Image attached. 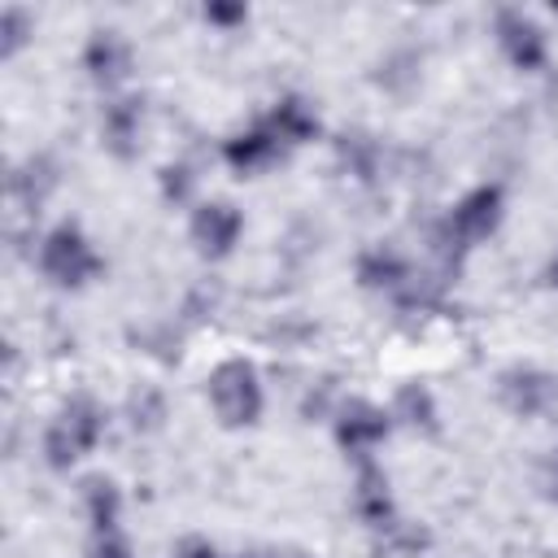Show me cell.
I'll list each match as a JSON object with an SVG mask.
<instances>
[{
    "label": "cell",
    "instance_id": "ba28073f",
    "mask_svg": "<svg viewBox=\"0 0 558 558\" xmlns=\"http://www.w3.org/2000/svg\"><path fill=\"white\" fill-rule=\"evenodd\" d=\"M506 401L519 414H536V410H545L554 401V384L545 375H536V371H514V375H506Z\"/></svg>",
    "mask_w": 558,
    "mask_h": 558
},
{
    "label": "cell",
    "instance_id": "7c38bea8",
    "mask_svg": "<svg viewBox=\"0 0 558 558\" xmlns=\"http://www.w3.org/2000/svg\"><path fill=\"white\" fill-rule=\"evenodd\" d=\"M270 131H275V140L283 144H301V140H310L314 135V113L301 105V100H283L275 113H270Z\"/></svg>",
    "mask_w": 558,
    "mask_h": 558
},
{
    "label": "cell",
    "instance_id": "6da1fadb",
    "mask_svg": "<svg viewBox=\"0 0 558 558\" xmlns=\"http://www.w3.org/2000/svg\"><path fill=\"white\" fill-rule=\"evenodd\" d=\"M209 397H214V410L222 423L240 427V423H253L257 410H262V388H257V375L248 362H222L214 375H209Z\"/></svg>",
    "mask_w": 558,
    "mask_h": 558
},
{
    "label": "cell",
    "instance_id": "e0dca14e",
    "mask_svg": "<svg viewBox=\"0 0 558 558\" xmlns=\"http://www.w3.org/2000/svg\"><path fill=\"white\" fill-rule=\"evenodd\" d=\"M87 558H131V554H126V541H122V536H113V532H96V545H92Z\"/></svg>",
    "mask_w": 558,
    "mask_h": 558
},
{
    "label": "cell",
    "instance_id": "9a60e30c",
    "mask_svg": "<svg viewBox=\"0 0 558 558\" xmlns=\"http://www.w3.org/2000/svg\"><path fill=\"white\" fill-rule=\"evenodd\" d=\"M362 279L371 288H392L397 279H405V266L392 257V253H366L362 257Z\"/></svg>",
    "mask_w": 558,
    "mask_h": 558
},
{
    "label": "cell",
    "instance_id": "2e32d148",
    "mask_svg": "<svg viewBox=\"0 0 558 558\" xmlns=\"http://www.w3.org/2000/svg\"><path fill=\"white\" fill-rule=\"evenodd\" d=\"M0 35H4V57H9V52H17V48H22V39H26V13L4 9V17H0Z\"/></svg>",
    "mask_w": 558,
    "mask_h": 558
},
{
    "label": "cell",
    "instance_id": "30bf717a",
    "mask_svg": "<svg viewBox=\"0 0 558 558\" xmlns=\"http://www.w3.org/2000/svg\"><path fill=\"white\" fill-rule=\"evenodd\" d=\"M275 153H279V140H275V131H270V126L248 131V135H235V140L227 144V161H231V166H240V170L266 166V161H275Z\"/></svg>",
    "mask_w": 558,
    "mask_h": 558
},
{
    "label": "cell",
    "instance_id": "8fae6325",
    "mask_svg": "<svg viewBox=\"0 0 558 558\" xmlns=\"http://www.w3.org/2000/svg\"><path fill=\"white\" fill-rule=\"evenodd\" d=\"M135 131H140V100H118L109 113H105V140H109V148L113 153H131L135 144Z\"/></svg>",
    "mask_w": 558,
    "mask_h": 558
},
{
    "label": "cell",
    "instance_id": "52a82bcc",
    "mask_svg": "<svg viewBox=\"0 0 558 558\" xmlns=\"http://www.w3.org/2000/svg\"><path fill=\"white\" fill-rule=\"evenodd\" d=\"M87 70H92L100 83H118V78L131 70V48H126L113 31H100V35L87 44Z\"/></svg>",
    "mask_w": 558,
    "mask_h": 558
},
{
    "label": "cell",
    "instance_id": "8992f818",
    "mask_svg": "<svg viewBox=\"0 0 558 558\" xmlns=\"http://www.w3.org/2000/svg\"><path fill=\"white\" fill-rule=\"evenodd\" d=\"M497 35H501V48L510 52L514 65L523 70H536L545 61V35L536 22H527L523 13H501L497 17Z\"/></svg>",
    "mask_w": 558,
    "mask_h": 558
},
{
    "label": "cell",
    "instance_id": "4fadbf2b",
    "mask_svg": "<svg viewBox=\"0 0 558 558\" xmlns=\"http://www.w3.org/2000/svg\"><path fill=\"white\" fill-rule=\"evenodd\" d=\"M357 510L371 519V523H384L392 514V501H388V484L375 466H362V480H357Z\"/></svg>",
    "mask_w": 558,
    "mask_h": 558
},
{
    "label": "cell",
    "instance_id": "7a4b0ae2",
    "mask_svg": "<svg viewBox=\"0 0 558 558\" xmlns=\"http://www.w3.org/2000/svg\"><path fill=\"white\" fill-rule=\"evenodd\" d=\"M96 436H100V410L92 405V401H70L57 418H52V427H48V440H44V449H48V462L52 466H70L78 453H87L92 445H96Z\"/></svg>",
    "mask_w": 558,
    "mask_h": 558
},
{
    "label": "cell",
    "instance_id": "277c9868",
    "mask_svg": "<svg viewBox=\"0 0 558 558\" xmlns=\"http://www.w3.org/2000/svg\"><path fill=\"white\" fill-rule=\"evenodd\" d=\"M497 218H501V192H497V187H475V192L453 209L449 227H453V235H458L462 244H475V240H484V235L497 227Z\"/></svg>",
    "mask_w": 558,
    "mask_h": 558
},
{
    "label": "cell",
    "instance_id": "9c48e42d",
    "mask_svg": "<svg viewBox=\"0 0 558 558\" xmlns=\"http://www.w3.org/2000/svg\"><path fill=\"white\" fill-rule=\"evenodd\" d=\"M384 432H388V418H384L375 405H362V401H353V405L340 414V440H344L349 449L375 445Z\"/></svg>",
    "mask_w": 558,
    "mask_h": 558
},
{
    "label": "cell",
    "instance_id": "ffe728a7",
    "mask_svg": "<svg viewBox=\"0 0 558 558\" xmlns=\"http://www.w3.org/2000/svg\"><path fill=\"white\" fill-rule=\"evenodd\" d=\"M253 558H305V554H253Z\"/></svg>",
    "mask_w": 558,
    "mask_h": 558
},
{
    "label": "cell",
    "instance_id": "5bb4252c",
    "mask_svg": "<svg viewBox=\"0 0 558 558\" xmlns=\"http://www.w3.org/2000/svg\"><path fill=\"white\" fill-rule=\"evenodd\" d=\"M87 506H92L96 532H113V514H118V493H113V484L92 480V484H87Z\"/></svg>",
    "mask_w": 558,
    "mask_h": 558
},
{
    "label": "cell",
    "instance_id": "44dd1931",
    "mask_svg": "<svg viewBox=\"0 0 558 558\" xmlns=\"http://www.w3.org/2000/svg\"><path fill=\"white\" fill-rule=\"evenodd\" d=\"M554 279H558V262H554Z\"/></svg>",
    "mask_w": 558,
    "mask_h": 558
},
{
    "label": "cell",
    "instance_id": "d6986e66",
    "mask_svg": "<svg viewBox=\"0 0 558 558\" xmlns=\"http://www.w3.org/2000/svg\"><path fill=\"white\" fill-rule=\"evenodd\" d=\"M174 558H218V554H214L209 541H183V545L174 549Z\"/></svg>",
    "mask_w": 558,
    "mask_h": 558
},
{
    "label": "cell",
    "instance_id": "3957f363",
    "mask_svg": "<svg viewBox=\"0 0 558 558\" xmlns=\"http://www.w3.org/2000/svg\"><path fill=\"white\" fill-rule=\"evenodd\" d=\"M39 266H44V275L57 279V283H83L87 275L100 270L92 244H87L74 227H61V231H52V235L44 240V248H39Z\"/></svg>",
    "mask_w": 558,
    "mask_h": 558
},
{
    "label": "cell",
    "instance_id": "5b68a950",
    "mask_svg": "<svg viewBox=\"0 0 558 558\" xmlns=\"http://www.w3.org/2000/svg\"><path fill=\"white\" fill-rule=\"evenodd\" d=\"M235 235H240V214H235L231 205L214 201V205H201V209H196V218H192V240L201 244V253L218 257V253H227V248L235 244Z\"/></svg>",
    "mask_w": 558,
    "mask_h": 558
},
{
    "label": "cell",
    "instance_id": "ac0fdd59",
    "mask_svg": "<svg viewBox=\"0 0 558 558\" xmlns=\"http://www.w3.org/2000/svg\"><path fill=\"white\" fill-rule=\"evenodd\" d=\"M205 17L209 22H244V4H209Z\"/></svg>",
    "mask_w": 558,
    "mask_h": 558
}]
</instances>
